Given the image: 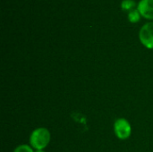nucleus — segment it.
Returning a JSON list of instances; mask_svg holds the SVG:
<instances>
[{
	"mask_svg": "<svg viewBox=\"0 0 153 152\" xmlns=\"http://www.w3.org/2000/svg\"><path fill=\"white\" fill-rule=\"evenodd\" d=\"M138 11L143 17L153 19V0H141L138 4Z\"/></svg>",
	"mask_w": 153,
	"mask_h": 152,
	"instance_id": "4",
	"label": "nucleus"
},
{
	"mask_svg": "<svg viewBox=\"0 0 153 152\" xmlns=\"http://www.w3.org/2000/svg\"><path fill=\"white\" fill-rule=\"evenodd\" d=\"M114 127H115V133L119 139L126 140L130 137L132 129H131V125L129 122L126 119L120 118L117 120Z\"/></svg>",
	"mask_w": 153,
	"mask_h": 152,
	"instance_id": "2",
	"label": "nucleus"
},
{
	"mask_svg": "<svg viewBox=\"0 0 153 152\" xmlns=\"http://www.w3.org/2000/svg\"><path fill=\"white\" fill-rule=\"evenodd\" d=\"M50 142V133L46 128H38L30 135V142L34 149L42 150L48 146Z\"/></svg>",
	"mask_w": 153,
	"mask_h": 152,
	"instance_id": "1",
	"label": "nucleus"
},
{
	"mask_svg": "<svg viewBox=\"0 0 153 152\" xmlns=\"http://www.w3.org/2000/svg\"><path fill=\"white\" fill-rule=\"evenodd\" d=\"M13 152H33V151L29 145H20L14 150Z\"/></svg>",
	"mask_w": 153,
	"mask_h": 152,
	"instance_id": "7",
	"label": "nucleus"
},
{
	"mask_svg": "<svg viewBox=\"0 0 153 152\" xmlns=\"http://www.w3.org/2000/svg\"><path fill=\"white\" fill-rule=\"evenodd\" d=\"M128 19L130 22H136L140 20V12L138 11V9H134L132 11H130L129 14H128Z\"/></svg>",
	"mask_w": 153,
	"mask_h": 152,
	"instance_id": "5",
	"label": "nucleus"
},
{
	"mask_svg": "<svg viewBox=\"0 0 153 152\" xmlns=\"http://www.w3.org/2000/svg\"><path fill=\"white\" fill-rule=\"evenodd\" d=\"M141 42L148 48H153V22L143 25L140 30Z\"/></svg>",
	"mask_w": 153,
	"mask_h": 152,
	"instance_id": "3",
	"label": "nucleus"
},
{
	"mask_svg": "<svg viewBox=\"0 0 153 152\" xmlns=\"http://www.w3.org/2000/svg\"><path fill=\"white\" fill-rule=\"evenodd\" d=\"M36 152H45V151H43L42 150H39V151H37Z\"/></svg>",
	"mask_w": 153,
	"mask_h": 152,
	"instance_id": "8",
	"label": "nucleus"
},
{
	"mask_svg": "<svg viewBox=\"0 0 153 152\" xmlns=\"http://www.w3.org/2000/svg\"><path fill=\"white\" fill-rule=\"evenodd\" d=\"M121 6L124 10H131L135 6V2L134 0H124L121 4Z\"/></svg>",
	"mask_w": 153,
	"mask_h": 152,
	"instance_id": "6",
	"label": "nucleus"
}]
</instances>
